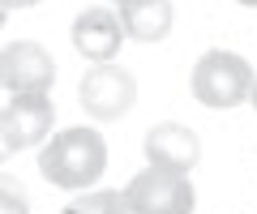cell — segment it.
<instances>
[{"label":"cell","instance_id":"12","mask_svg":"<svg viewBox=\"0 0 257 214\" xmlns=\"http://www.w3.org/2000/svg\"><path fill=\"white\" fill-rule=\"evenodd\" d=\"M5 9H30V5H39V0H0Z\"/></svg>","mask_w":257,"mask_h":214},{"label":"cell","instance_id":"8","mask_svg":"<svg viewBox=\"0 0 257 214\" xmlns=\"http://www.w3.org/2000/svg\"><path fill=\"white\" fill-rule=\"evenodd\" d=\"M120 39H124L120 18L107 13V9H86L82 18L73 22V47L82 52L86 60H94V65H107V60L116 56Z\"/></svg>","mask_w":257,"mask_h":214},{"label":"cell","instance_id":"4","mask_svg":"<svg viewBox=\"0 0 257 214\" xmlns=\"http://www.w3.org/2000/svg\"><path fill=\"white\" fill-rule=\"evenodd\" d=\"M133 94H138V82L133 73L120 65H94L90 73L82 77V107L94 116V120H120V116L133 107Z\"/></svg>","mask_w":257,"mask_h":214},{"label":"cell","instance_id":"2","mask_svg":"<svg viewBox=\"0 0 257 214\" xmlns=\"http://www.w3.org/2000/svg\"><path fill=\"white\" fill-rule=\"evenodd\" d=\"M253 90V69L236 52H206L193 65V99L206 107H236Z\"/></svg>","mask_w":257,"mask_h":214},{"label":"cell","instance_id":"17","mask_svg":"<svg viewBox=\"0 0 257 214\" xmlns=\"http://www.w3.org/2000/svg\"><path fill=\"white\" fill-rule=\"evenodd\" d=\"M116 5H128V0H116Z\"/></svg>","mask_w":257,"mask_h":214},{"label":"cell","instance_id":"16","mask_svg":"<svg viewBox=\"0 0 257 214\" xmlns=\"http://www.w3.org/2000/svg\"><path fill=\"white\" fill-rule=\"evenodd\" d=\"M248 94H253V107H257V82H253V90H248Z\"/></svg>","mask_w":257,"mask_h":214},{"label":"cell","instance_id":"6","mask_svg":"<svg viewBox=\"0 0 257 214\" xmlns=\"http://www.w3.org/2000/svg\"><path fill=\"white\" fill-rule=\"evenodd\" d=\"M52 116L56 107L47 103V94H13L9 107L0 112V129H5L9 150H26L35 141H43L52 129Z\"/></svg>","mask_w":257,"mask_h":214},{"label":"cell","instance_id":"9","mask_svg":"<svg viewBox=\"0 0 257 214\" xmlns=\"http://www.w3.org/2000/svg\"><path fill=\"white\" fill-rule=\"evenodd\" d=\"M176 22V5L172 0H128L120 5V30L133 35L138 43H159Z\"/></svg>","mask_w":257,"mask_h":214},{"label":"cell","instance_id":"15","mask_svg":"<svg viewBox=\"0 0 257 214\" xmlns=\"http://www.w3.org/2000/svg\"><path fill=\"white\" fill-rule=\"evenodd\" d=\"M236 5H244V9H257V0H236Z\"/></svg>","mask_w":257,"mask_h":214},{"label":"cell","instance_id":"11","mask_svg":"<svg viewBox=\"0 0 257 214\" xmlns=\"http://www.w3.org/2000/svg\"><path fill=\"white\" fill-rule=\"evenodd\" d=\"M0 214H30L26 188H22L13 176H0Z\"/></svg>","mask_w":257,"mask_h":214},{"label":"cell","instance_id":"10","mask_svg":"<svg viewBox=\"0 0 257 214\" xmlns=\"http://www.w3.org/2000/svg\"><path fill=\"white\" fill-rule=\"evenodd\" d=\"M64 214H133L124 201V193H111V188H103V193H82L77 201L64 205Z\"/></svg>","mask_w":257,"mask_h":214},{"label":"cell","instance_id":"14","mask_svg":"<svg viewBox=\"0 0 257 214\" xmlns=\"http://www.w3.org/2000/svg\"><path fill=\"white\" fill-rule=\"evenodd\" d=\"M5 18H9V9H5V5H0V30H5Z\"/></svg>","mask_w":257,"mask_h":214},{"label":"cell","instance_id":"3","mask_svg":"<svg viewBox=\"0 0 257 214\" xmlns=\"http://www.w3.org/2000/svg\"><path fill=\"white\" fill-rule=\"evenodd\" d=\"M124 201L133 214H193V184L184 171L146 167L128 180Z\"/></svg>","mask_w":257,"mask_h":214},{"label":"cell","instance_id":"5","mask_svg":"<svg viewBox=\"0 0 257 214\" xmlns=\"http://www.w3.org/2000/svg\"><path fill=\"white\" fill-rule=\"evenodd\" d=\"M56 82V65L39 43H9L0 52V86L13 94H47Z\"/></svg>","mask_w":257,"mask_h":214},{"label":"cell","instance_id":"13","mask_svg":"<svg viewBox=\"0 0 257 214\" xmlns=\"http://www.w3.org/2000/svg\"><path fill=\"white\" fill-rule=\"evenodd\" d=\"M9 154H13V150H9V141H5V129H0V163H5Z\"/></svg>","mask_w":257,"mask_h":214},{"label":"cell","instance_id":"1","mask_svg":"<svg viewBox=\"0 0 257 214\" xmlns=\"http://www.w3.org/2000/svg\"><path fill=\"white\" fill-rule=\"evenodd\" d=\"M107 167V141L94 129H64L39 154V171L56 188H90Z\"/></svg>","mask_w":257,"mask_h":214},{"label":"cell","instance_id":"7","mask_svg":"<svg viewBox=\"0 0 257 214\" xmlns=\"http://www.w3.org/2000/svg\"><path fill=\"white\" fill-rule=\"evenodd\" d=\"M146 158L159 171H189L202 158V141L184 124H155L146 133Z\"/></svg>","mask_w":257,"mask_h":214}]
</instances>
